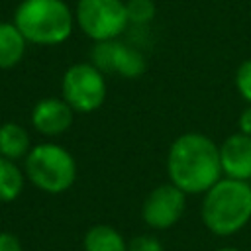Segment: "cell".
<instances>
[{
  "label": "cell",
  "instance_id": "obj_1",
  "mask_svg": "<svg viewBox=\"0 0 251 251\" xmlns=\"http://www.w3.org/2000/svg\"><path fill=\"white\" fill-rule=\"evenodd\" d=\"M169 182L186 196L204 194L222 176L220 145L200 131H186L173 139L167 153Z\"/></svg>",
  "mask_w": 251,
  "mask_h": 251
},
{
  "label": "cell",
  "instance_id": "obj_2",
  "mask_svg": "<svg viewBox=\"0 0 251 251\" xmlns=\"http://www.w3.org/2000/svg\"><path fill=\"white\" fill-rule=\"evenodd\" d=\"M200 218L210 233L235 235L251 222V184L222 176L202 194Z\"/></svg>",
  "mask_w": 251,
  "mask_h": 251
},
{
  "label": "cell",
  "instance_id": "obj_3",
  "mask_svg": "<svg viewBox=\"0 0 251 251\" xmlns=\"http://www.w3.org/2000/svg\"><path fill=\"white\" fill-rule=\"evenodd\" d=\"M14 24L27 43L51 47L65 43L76 22L65 0H22Z\"/></svg>",
  "mask_w": 251,
  "mask_h": 251
},
{
  "label": "cell",
  "instance_id": "obj_4",
  "mask_svg": "<svg viewBox=\"0 0 251 251\" xmlns=\"http://www.w3.org/2000/svg\"><path fill=\"white\" fill-rule=\"evenodd\" d=\"M22 163L27 182L53 196L71 190L78 175L75 155L55 141H41L33 145Z\"/></svg>",
  "mask_w": 251,
  "mask_h": 251
},
{
  "label": "cell",
  "instance_id": "obj_5",
  "mask_svg": "<svg viewBox=\"0 0 251 251\" xmlns=\"http://www.w3.org/2000/svg\"><path fill=\"white\" fill-rule=\"evenodd\" d=\"M108 86L104 73L92 63L71 65L61 78V98L75 114H94L106 102Z\"/></svg>",
  "mask_w": 251,
  "mask_h": 251
},
{
  "label": "cell",
  "instance_id": "obj_6",
  "mask_svg": "<svg viewBox=\"0 0 251 251\" xmlns=\"http://www.w3.org/2000/svg\"><path fill=\"white\" fill-rule=\"evenodd\" d=\"M75 22L94 43L118 39L129 25L124 0H78Z\"/></svg>",
  "mask_w": 251,
  "mask_h": 251
},
{
  "label": "cell",
  "instance_id": "obj_7",
  "mask_svg": "<svg viewBox=\"0 0 251 251\" xmlns=\"http://www.w3.org/2000/svg\"><path fill=\"white\" fill-rule=\"evenodd\" d=\"M186 210V194L173 182L157 184L141 204V220L153 231L171 229L180 222Z\"/></svg>",
  "mask_w": 251,
  "mask_h": 251
},
{
  "label": "cell",
  "instance_id": "obj_8",
  "mask_svg": "<svg viewBox=\"0 0 251 251\" xmlns=\"http://www.w3.org/2000/svg\"><path fill=\"white\" fill-rule=\"evenodd\" d=\"M90 63L96 69H100L104 75L114 73L124 78H139L147 69V61L143 53L118 39L94 43L90 53Z\"/></svg>",
  "mask_w": 251,
  "mask_h": 251
},
{
  "label": "cell",
  "instance_id": "obj_9",
  "mask_svg": "<svg viewBox=\"0 0 251 251\" xmlns=\"http://www.w3.org/2000/svg\"><path fill=\"white\" fill-rule=\"evenodd\" d=\"M73 122H75V110L61 96L59 98L47 96V98L37 100L29 114L31 127L47 139L67 133L71 129Z\"/></svg>",
  "mask_w": 251,
  "mask_h": 251
},
{
  "label": "cell",
  "instance_id": "obj_10",
  "mask_svg": "<svg viewBox=\"0 0 251 251\" xmlns=\"http://www.w3.org/2000/svg\"><path fill=\"white\" fill-rule=\"evenodd\" d=\"M220 163L224 176L251 182V137L239 131L227 135L220 143Z\"/></svg>",
  "mask_w": 251,
  "mask_h": 251
},
{
  "label": "cell",
  "instance_id": "obj_11",
  "mask_svg": "<svg viewBox=\"0 0 251 251\" xmlns=\"http://www.w3.org/2000/svg\"><path fill=\"white\" fill-rule=\"evenodd\" d=\"M31 137L29 131L20 122H4L0 124V157L10 161H24L31 151Z\"/></svg>",
  "mask_w": 251,
  "mask_h": 251
},
{
  "label": "cell",
  "instance_id": "obj_12",
  "mask_svg": "<svg viewBox=\"0 0 251 251\" xmlns=\"http://www.w3.org/2000/svg\"><path fill=\"white\" fill-rule=\"evenodd\" d=\"M27 41L12 22H0V71L14 69L25 55Z\"/></svg>",
  "mask_w": 251,
  "mask_h": 251
},
{
  "label": "cell",
  "instance_id": "obj_13",
  "mask_svg": "<svg viewBox=\"0 0 251 251\" xmlns=\"http://www.w3.org/2000/svg\"><path fill=\"white\" fill-rule=\"evenodd\" d=\"M82 251H127V239L108 224H94L84 231Z\"/></svg>",
  "mask_w": 251,
  "mask_h": 251
},
{
  "label": "cell",
  "instance_id": "obj_14",
  "mask_svg": "<svg viewBox=\"0 0 251 251\" xmlns=\"http://www.w3.org/2000/svg\"><path fill=\"white\" fill-rule=\"evenodd\" d=\"M25 173L24 167L16 161L0 157V202L12 204L16 202L25 188Z\"/></svg>",
  "mask_w": 251,
  "mask_h": 251
},
{
  "label": "cell",
  "instance_id": "obj_15",
  "mask_svg": "<svg viewBox=\"0 0 251 251\" xmlns=\"http://www.w3.org/2000/svg\"><path fill=\"white\" fill-rule=\"evenodd\" d=\"M126 12H127L129 24L143 25L155 18V2L153 0H127Z\"/></svg>",
  "mask_w": 251,
  "mask_h": 251
},
{
  "label": "cell",
  "instance_id": "obj_16",
  "mask_svg": "<svg viewBox=\"0 0 251 251\" xmlns=\"http://www.w3.org/2000/svg\"><path fill=\"white\" fill-rule=\"evenodd\" d=\"M235 90L237 94L251 104V59L243 61L235 71Z\"/></svg>",
  "mask_w": 251,
  "mask_h": 251
},
{
  "label": "cell",
  "instance_id": "obj_17",
  "mask_svg": "<svg viewBox=\"0 0 251 251\" xmlns=\"http://www.w3.org/2000/svg\"><path fill=\"white\" fill-rule=\"evenodd\" d=\"M127 251H165L163 241L153 233H137L127 239Z\"/></svg>",
  "mask_w": 251,
  "mask_h": 251
},
{
  "label": "cell",
  "instance_id": "obj_18",
  "mask_svg": "<svg viewBox=\"0 0 251 251\" xmlns=\"http://www.w3.org/2000/svg\"><path fill=\"white\" fill-rule=\"evenodd\" d=\"M0 251H24L22 239L12 231H0Z\"/></svg>",
  "mask_w": 251,
  "mask_h": 251
},
{
  "label": "cell",
  "instance_id": "obj_19",
  "mask_svg": "<svg viewBox=\"0 0 251 251\" xmlns=\"http://www.w3.org/2000/svg\"><path fill=\"white\" fill-rule=\"evenodd\" d=\"M237 131L251 137V104H247L237 118Z\"/></svg>",
  "mask_w": 251,
  "mask_h": 251
},
{
  "label": "cell",
  "instance_id": "obj_20",
  "mask_svg": "<svg viewBox=\"0 0 251 251\" xmlns=\"http://www.w3.org/2000/svg\"><path fill=\"white\" fill-rule=\"evenodd\" d=\"M216 251H243V249L233 247V245H226V247H220V249H216Z\"/></svg>",
  "mask_w": 251,
  "mask_h": 251
},
{
  "label": "cell",
  "instance_id": "obj_21",
  "mask_svg": "<svg viewBox=\"0 0 251 251\" xmlns=\"http://www.w3.org/2000/svg\"><path fill=\"white\" fill-rule=\"evenodd\" d=\"M249 184H251V182H249Z\"/></svg>",
  "mask_w": 251,
  "mask_h": 251
}]
</instances>
